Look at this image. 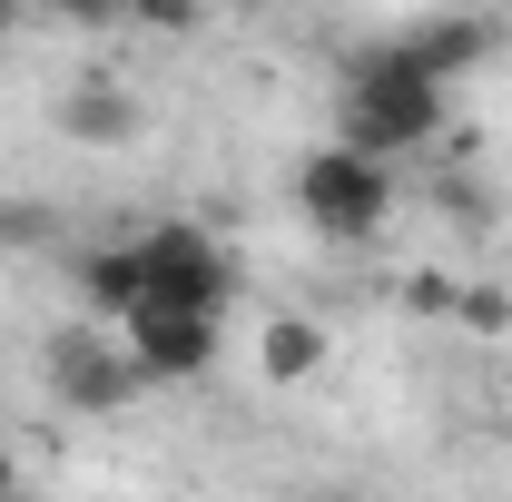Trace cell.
Instances as JSON below:
<instances>
[{"mask_svg":"<svg viewBox=\"0 0 512 502\" xmlns=\"http://www.w3.org/2000/svg\"><path fill=\"white\" fill-rule=\"evenodd\" d=\"M40 237H50V207H30V197L0 207V247H40Z\"/></svg>","mask_w":512,"mask_h":502,"instance_id":"7c38bea8","label":"cell"},{"mask_svg":"<svg viewBox=\"0 0 512 502\" xmlns=\"http://www.w3.org/2000/svg\"><path fill=\"white\" fill-rule=\"evenodd\" d=\"M197 10L207 0H128V20H148V30H197Z\"/></svg>","mask_w":512,"mask_h":502,"instance_id":"4fadbf2b","label":"cell"},{"mask_svg":"<svg viewBox=\"0 0 512 502\" xmlns=\"http://www.w3.org/2000/svg\"><path fill=\"white\" fill-rule=\"evenodd\" d=\"M453 315H463L473 335H503V325H512V296H503V286H463V296H453Z\"/></svg>","mask_w":512,"mask_h":502,"instance_id":"30bf717a","label":"cell"},{"mask_svg":"<svg viewBox=\"0 0 512 502\" xmlns=\"http://www.w3.org/2000/svg\"><path fill=\"white\" fill-rule=\"evenodd\" d=\"M60 128L89 138V148H128L138 138V89H128L119 69H79L60 89Z\"/></svg>","mask_w":512,"mask_h":502,"instance_id":"8992f818","label":"cell"},{"mask_svg":"<svg viewBox=\"0 0 512 502\" xmlns=\"http://www.w3.org/2000/svg\"><path fill=\"white\" fill-rule=\"evenodd\" d=\"M40 375H50V394H60L69 414H119L128 394L148 384L138 365H128V345L109 335V315H69V325H50Z\"/></svg>","mask_w":512,"mask_h":502,"instance_id":"3957f363","label":"cell"},{"mask_svg":"<svg viewBox=\"0 0 512 502\" xmlns=\"http://www.w3.org/2000/svg\"><path fill=\"white\" fill-rule=\"evenodd\" d=\"M138 266H148V306L227 315V296H237V256L217 247L197 217H158V227L138 237Z\"/></svg>","mask_w":512,"mask_h":502,"instance_id":"277c9868","label":"cell"},{"mask_svg":"<svg viewBox=\"0 0 512 502\" xmlns=\"http://www.w3.org/2000/svg\"><path fill=\"white\" fill-rule=\"evenodd\" d=\"M453 296H463V286H453L444 266H414V276H404V306L414 315H453Z\"/></svg>","mask_w":512,"mask_h":502,"instance_id":"8fae6325","label":"cell"},{"mask_svg":"<svg viewBox=\"0 0 512 502\" xmlns=\"http://www.w3.org/2000/svg\"><path fill=\"white\" fill-rule=\"evenodd\" d=\"M296 217L335 237V247H365L384 217H394V158H365V148H345V138H325L296 158Z\"/></svg>","mask_w":512,"mask_h":502,"instance_id":"7a4b0ae2","label":"cell"},{"mask_svg":"<svg viewBox=\"0 0 512 502\" xmlns=\"http://www.w3.org/2000/svg\"><path fill=\"white\" fill-rule=\"evenodd\" d=\"M40 10H60L69 30H109V20H128V0H40Z\"/></svg>","mask_w":512,"mask_h":502,"instance_id":"5bb4252c","label":"cell"},{"mask_svg":"<svg viewBox=\"0 0 512 502\" xmlns=\"http://www.w3.org/2000/svg\"><path fill=\"white\" fill-rule=\"evenodd\" d=\"M394 50L414 69H434V79H463V69L493 60V20H483V10H434V20H414Z\"/></svg>","mask_w":512,"mask_h":502,"instance_id":"52a82bcc","label":"cell"},{"mask_svg":"<svg viewBox=\"0 0 512 502\" xmlns=\"http://www.w3.org/2000/svg\"><path fill=\"white\" fill-rule=\"evenodd\" d=\"M119 345H128V365H138L148 384H197L207 365H217V315H197V306H128Z\"/></svg>","mask_w":512,"mask_h":502,"instance_id":"5b68a950","label":"cell"},{"mask_svg":"<svg viewBox=\"0 0 512 502\" xmlns=\"http://www.w3.org/2000/svg\"><path fill=\"white\" fill-rule=\"evenodd\" d=\"M20 10H40V0H0V30H20Z\"/></svg>","mask_w":512,"mask_h":502,"instance_id":"2e32d148","label":"cell"},{"mask_svg":"<svg viewBox=\"0 0 512 502\" xmlns=\"http://www.w3.org/2000/svg\"><path fill=\"white\" fill-rule=\"evenodd\" d=\"M444 128V79L414 69L404 50H365L345 69V109H335V138L365 148V158H404Z\"/></svg>","mask_w":512,"mask_h":502,"instance_id":"6da1fadb","label":"cell"},{"mask_svg":"<svg viewBox=\"0 0 512 502\" xmlns=\"http://www.w3.org/2000/svg\"><path fill=\"white\" fill-rule=\"evenodd\" d=\"M79 296H89V315H109L119 325L128 306H148V266H138V237H109V247L79 256Z\"/></svg>","mask_w":512,"mask_h":502,"instance_id":"9c48e42d","label":"cell"},{"mask_svg":"<svg viewBox=\"0 0 512 502\" xmlns=\"http://www.w3.org/2000/svg\"><path fill=\"white\" fill-rule=\"evenodd\" d=\"M0 502H20V453H0Z\"/></svg>","mask_w":512,"mask_h":502,"instance_id":"9a60e30c","label":"cell"},{"mask_svg":"<svg viewBox=\"0 0 512 502\" xmlns=\"http://www.w3.org/2000/svg\"><path fill=\"white\" fill-rule=\"evenodd\" d=\"M325 355H335V335H325L316 315H266L256 325V375L266 384H316Z\"/></svg>","mask_w":512,"mask_h":502,"instance_id":"ba28073f","label":"cell"}]
</instances>
